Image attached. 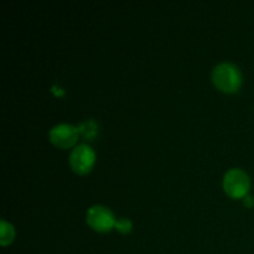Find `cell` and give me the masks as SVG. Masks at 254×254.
Wrapping results in <instances>:
<instances>
[{
	"instance_id": "obj_1",
	"label": "cell",
	"mask_w": 254,
	"mask_h": 254,
	"mask_svg": "<svg viewBox=\"0 0 254 254\" xmlns=\"http://www.w3.org/2000/svg\"><path fill=\"white\" fill-rule=\"evenodd\" d=\"M212 82L218 89L232 93L241 87L242 73L238 66L228 61L220 62L212 69Z\"/></svg>"
},
{
	"instance_id": "obj_2",
	"label": "cell",
	"mask_w": 254,
	"mask_h": 254,
	"mask_svg": "<svg viewBox=\"0 0 254 254\" xmlns=\"http://www.w3.org/2000/svg\"><path fill=\"white\" fill-rule=\"evenodd\" d=\"M250 176L242 169H230L223 176V189L226 193L233 198L245 197L250 190Z\"/></svg>"
},
{
	"instance_id": "obj_3",
	"label": "cell",
	"mask_w": 254,
	"mask_h": 254,
	"mask_svg": "<svg viewBox=\"0 0 254 254\" xmlns=\"http://www.w3.org/2000/svg\"><path fill=\"white\" fill-rule=\"evenodd\" d=\"M96 159L93 149L86 143H79L74 146L68 155V163L72 170L78 174H86L92 169Z\"/></svg>"
},
{
	"instance_id": "obj_4",
	"label": "cell",
	"mask_w": 254,
	"mask_h": 254,
	"mask_svg": "<svg viewBox=\"0 0 254 254\" xmlns=\"http://www.w3.org/2000/svg\"><path fill=\"white\" fill-rule=\"evenodd\" d=\"M86 221L94 231L107 232L114 226L116 217L107 206L94 205L87 210Z\"/></svg>"
},
{
	"instance_id": "obj_5",
	"label": "cell",
	"mask_w": 254,
	"mask_h": 254,
	"mask_svg": "<svg viewBox=\"0 0 254 254\" xmlns=\"http://www.w3.org/2000/svg\"><path fill=\"white\" fill-rule=\"evenodd\" d=\"M78 128L69 123H59L49 131V139L59 148H69L73 145L78 136Z\"/></svg>"
},
{
	"instance_id": "obj_6",
	"label": "cell",
	"mask_w": 254,
	"mask_h": 254,
	"mask_svg": "<svg viewBox=\"0 0 254 254\" xmlns=\"http://www.w3.org/2000/svg\"><path fill=\"white\" fill-rule=\"evenodd\" d=\"M78 133L83 136L86 140H93L98 133V126L93 119H86L78 124Z\"/></svg>"
},
{
	"instance_id": "obj_7",
	"label": "cell",
	"mask_w": 254,
	"mask_h": 254,
	"mask_svg": "<svg viewBox=\"0 0 254 254\" xmlns=\"http://www.w3.org/2000/svg\"><path fill=\"white\" fill-rule=\"evenodd\" d=\"M14 236L15 232L12 226L5 220H1V223H0V243L2 246L9 245L14 240Z\"/></svg>"
},
{
	"instance_id": "obj_8",
	"label": "cell",
	"mask_w": 254,
	"mask_h": 254,
	"mask_svg": "<svg viewBox=\"0 0 254 254\" xmlns=\"http://www.w3.org/2000/svg\"><path fill=\"white\" fill-rule=\"evenodd\" d=\"M117 230L122 233H128L130 232L131 230V222L126 217H121L118 220H116V223H114Z\"/></svg>"
},
{
	"instance_id": "obj_9",
	"label": "cell",
	"mask_w": 254,
	"mask_h": 254,
	"mask_svg": "<svg viewBox=\"0 0 254 254\" xmlns=\"http://www.w3.org/2000/svg\"><path fill=\"white\" fill-rule=\"evenodd\" d=\"M243 203H245L247 207H253V206H254V197L252 195H250V193H247V195L243 197Z\"/></svg>"
}]
</instances>
